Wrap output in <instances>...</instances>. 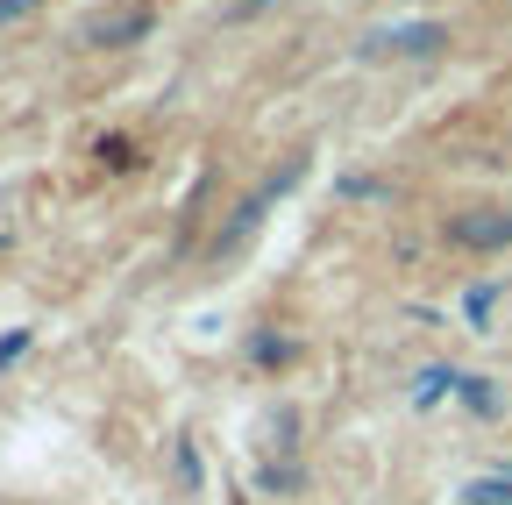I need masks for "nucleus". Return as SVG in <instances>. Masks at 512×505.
<instances>
[{
	"label": "nucleus",
	"mask_w": 512,
	"mask_h": 505,
	"mask_svg": "<svg viewBox=\"0 0 512 505\" xmlns=\"http://www.w3.org/2000/svg\"><path fill=\"white\" fill-rule=\"evenodd\" d=\"M299 178H306V157H292V164H285L278 178H264V185H256V193H249V200L235 207V221H228V228L214 235V257H228V249H242V242L256 235V221H264V214H271V200H285V193H292V185H299Z\"/></svg>",
	"instance_id": "nucleus-1"
},
{
	"label": "nucleus",
	"mask_w": 512,
	"mask_h": 505,
	"mask_svg": "<svg viewBox=\"0 0 512 505\" xmlns=\"http://www.w3.org/2000/svg\"><path fill=\"white\" fill-rule=\"evenodd\" d=\"M434 50H448V22H392L363 36V57H434Z\"/></svg>",
	"instance_id": "nucleus-2"
},
{
	"label": "nucleus",
	"mask_w": 512,
	"mask_h": 505,
	"mask_svg": "<svg viewBox=\"0 0 512 505\" xmlns=\"http://www.w3.org/2000/svg\"><path fill=\"white\" fill-rule=\"evenodd\" d=\"M157 29V15L150 8H121V15H93V22H79V50H128V43H143Z\"/></svg>",
	"instance_id": "nucleus-3"
},
{
	"label": "nucleus",
	"mask_w": 512,
	"mask_h": 505,
	"mask_svg": "<svg viewBox=\"0 0 512 505\" xmlns=\"http://www.w3.org/2000/svg\"><path fill=\"white\" fill-rule=\"evenodd\" d=\"M441 235L456 249H512V214L505 207H470V214H448Z\"/></svg>",
	"instance_id": "nucleus-4"
},
{
	"label": "nucleus",
	"mask_w": 512,
	"mask_h": 505,
	"mask_svg": "<svg viewBox=\"0 0 512 505\" xmlns=\"http://www.w3.org/2000/svg\"><path fill=\"white\" fill-rule=\"evenodd\" d=\"M463 392V370L456 363H427L420 377H413V406L427 413V406H441V399H456Z\"/></svg>",
	"instance_id": "nucleus-5"
},
{
	"label": "nucleus",
	"mask_w": 512,
	"mask_h": 505,
	"mask_svg": "<svg viewBox=\"0 0 512 505\" xmlns=\"http://www.w3.org/2000/svg\"><path fill=\"white\" fill-rule=\"evenodd\" d=\"M456 399H463L477 420H498V413H505V392L491 385V377H463V392H456Z\"/></svg>",
	"instance_id": "nucleus-6"
},
{
	"label": "nucleus",
	"mask_w": 512,
	"mask_h": 505,
	"mask_svg": "<svg viewBox=\"0 0 512 505\" xmlns=\"http://www.w3.org/2000/svg\"><path fill=\"white\" fill-rule=\"evenodd\" d=\"M498 292H505V285H498V278H484V285H470V299H463V313H470V328H477V335H491V313H498Z\"/></svg>",
	"instance_id": "nucleus-7"
},
{
	"label": "nucleus",
	"mask_w": 512,
	"mask_h": 505,
	"mask_svg": "<svg viewBox=\"0 0 512 505\" xmlns=\"http://www.w3.org/2000/svg\"><path fill=\"white\" fill-rule=\"evenodd\" d=\"M463 498H470V505H512V470H505V477H477Z\"/></svg>",
	"instance_id": "nucleus-8"
},
{
	"label": "nucleus",
	"mask_w": 512,
	"mask_h": 505,
	"mask_svg": "<svg viewBox=\"0 0 512 505\" xmlns=\"http://www.w3.org/2000/svg\"><path fill=\"white\" fill-rule=\"evenodd\" d=\"M171 463H178V484H185V491H200V449H192V434H178Z\"/></svg>",
	"instance_id": "nucleus-9"
},
{
	"label": "nucleus",
	"mask_w": 512,
	"mask_h": 505,
	"mask_svg": "<svg viewBox=\"0 0 512 505\" xmlns=\"http://www.w3.org/2000/svg\"><path fill=\"white\" fill-rule=\"evenodd\" d=\"M342 200H392L384 178H342Z\"/></svg>",
	"instance_id": "nucleus-10"
},
{
	"label": "nucleus",
	"mask_w": 512,
	"mask_h": 505,
	"mask_svg": "<svg viewBox=\"0 0 512 505\" xmlns=\"http://www.w3.org/2000/svg\"><path fill=\"white\" fill-rule=\"evenodd\" d=\"M249 356H256V363H285V356H292V342H278V335H256V342H249Z\"/></svg>",
	"instance_id": "nucleus-11"
},
{
	"label": "nucleus",
	"mask_w": 512,
	"mask_h": 505,
	"mask_svg": "<svg viewBox=\"0 0 512 505\" xmlns=\"http://www.w3.org/2000/svg\"><path fill=\"white\" fill-rule=\"evenodd\" d=\"M22 349H29V328H8V335H0V370L22 363Z\"/></svg>",
	"instance_id": "nucleus-12"
},
{
	"label": "nucleus",
	"mask_w": 512,
	"mask_h": 505,
	"mask_svg": "<svg viewBox=\"0 0 512 505\" xmlns=\"http://www.w3.org/2000/svg\"><path fill=\"white\" fill-rule=\"evenodd\" d=\"M36 8H43V0H0V29L22 22V15H36Z\"/></svg>",
	"instance_id": "nucleus-13"
},
{
	"label": "nucleus",
	"mask_w": 512,
	"mask_h": 505,
	"mask_svg": "<svg viewBox=\"0 0 512 505\" xmlns=\"http://www.w3.org/2000/svg\"><path fill=\"white\" fill-rule=\"evenodd\" d=\"M264 491H299V470H278V463H271V470H264Z\"/></svg>",
	"instance_id": "nucleus-14"
},
{
	"label": "nucleus",
	"mask_w": 512,
	"mask_h": 505,
	"mask_svg": "<svg viewBox=\"0 0 512 505\" xmlns=\"http://www.w3.org/2000/svg\"><path fill=\"white\" fill-rule=\"evenodd\" d=\"M256 8H271V0H242V8H235V15H256Z\"/></svg>",
	"instance_id": "nucleus-15"
},
{
	"label": "nucleus",
	"mask_w": 512,
	"mask_h": 505,
	"mask_svg": "<svg viewBox=\"0 0 512 505\" xmlns=\"http://www.w3.org/2000/svg\"><path fill=\"white\" fill-rule=\"evenodd\" d=\"M0 249H8V235H0Z\"/></svg>",
	"instance_id": "nucleus-16"
}]
</instances>
